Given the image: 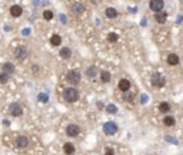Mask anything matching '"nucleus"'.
<instances>
[{
	"label": "nucleus",
	"mask_w": 183,
	"mask_h": 155,
	"mask_svg": "<svg viewBox=\"0 0 183 155\" xmlns=\"http://www.w3.org/2000/svg\"><path fill=\"white\" fill-rule=\"evenodd\" d=\"M63 98L66 102L69 103H73L79 99V90H76L75 88H67L65 89V93H63Z\"/></svg>",
	"instance_id": "1"
},
{
	"label": "nucleus",
	"mask_w": 183,
	"mask_h": 155,
	"mask_svg": "<svg viewBox=\"0 0 183 155\" xmlns=\"http://www.w3.org/2000/svg\"><path fill=\"white\" fill-rule=\"evenodd\" d=\"M66 80L70 83V85H77L80 82V73L77 70H70L67 75H66Z\"/></svg>",
	"instance_id": "2"
},
{
	"label": "nucleus",
	"mask_w": 183,
	"mask_h": 155,
	"mask_svg": "<svg viewBox=\"0 0 183 155\" xmlns=\"http://www.w3.org/2000/svg\"><path fill=\"white\" fill-rule=\"evenodd\" d=\"M164 78L162 76L160 73H153L152 75V85L155 86V88H163L164 86Z\"/></svg>",
	"instance_id": "3"
},
{
	"label": "nucleus",
	"mask_w": 183,
	"mask_h": 155,
	"mask_svg": "<svg viewBox=\"0 0 183 155\" xmlns=\"http://www.w3.org/2000/svg\"><path fill=\"white\" fill-rule=\"evenodd\" d=\"M149 7H150V10H153L155 13H159V11H162L163 7H164V1H163V0H150V1H149Z\"/></svg>",
	"instance_id": "4"
},
{
	"label": "nucleus",
	"mask_w": 183,
	"mask_h": 155,
	"mask_svg": "<svg viewBox=\"0 0 183 155\" xmlns=\"http://www.w3.org/2000/svg\"><path fill=\"white\" fill-rule=\"evenodd\" d=\"M103 132L106 133V135H115V133L117 132V125L115 122H106L103 125Z\"/></svg>",
	"instance_id": "5"
},
{
	"label": "nucleus",
	"mask_w": 183,
	"mask_h": 155,
	"mask_svg": "<svg viewBox=\"0 0 183 155\" xmlns=\"http://www.w3.org/2000/svg\"><path fill=\"white\" fill-rule=\"evenodd\" d=\"M66 133H67V136H70V138L77 136V135L80 133V128H79V125H76V123H70V125H67V128H66Z\"/></svg>",
	"instance_id": "6"
},
{
	"label": "nucleus",
	"mask_w": 183,
	"mask_h": 155,
	"mask_svg": "<svg viewBox=\"0 0 183 155\" xmlns=\"http://www.w3.org/2000/svg\"><path fill=\"white\" fill-rule=\"evenodd\" d=\"M9 111L13 116H22L23 115V108L20 103H17V102H14V103H11L10 108H9Z\"/></svg>",
	"instance_id": "7"
},
{
	"label": "nucleus",
	"mask_w": 183,
	"mask_h": 155,
	"mask_svg": "<svg viewBox=\"0 0 183 155\" xmlns=\"http://www.w3.org/2000/svg\"><path fill=\"white\" fill-rule=\"evenodd\" d=\"M26 56H27V50H26V47H17L16 50H14V57L17 59V60H24L26 59Z\"/></svg>",
	"instance_id": "8"
},
{
	"label": "nucleus",
	"mask_w": 183,
	"mask_h": 155,
	"mask_svg": "<svg viewBox=\"0 0 183 155\" xmlns=\"http://www.w3.org/2000/svg\"><path fill=\"white\" fill-rule=\"evenodd\" d=\"M14 144H16L17 148H26L29 145V138L24 136V135H20V136H17V139H16Z\"/></svg>",
	"instance_id": "9"
},
{
	"label": "nucleus",
	"mask_w": 183,
	"mask_h": 155,
	"mask_svg": "<svg viewBox=\"0 0 183 155\" xmlns=\"http://www.w3.org/2000/svg\"><path fill=\"white\" fill-rule=\"evenodd\" d=\"M155 19H156V22L157 23L163 24V23H166V20H167V13L164 10L159 11V13H155Z\"/></svg>",
	"instance_id": "10"
},
{
	"label": "nucleus",
	"mask_w": 183,
	"mask_h": 155,
	"mask_svg": "<svg viewBox=\"0 0 183 155\" xmlns=\"http://www.w3.org/2000/svg\"><path fill=\"white\" fill-rule=\"evenodd\" d=\"M85 10H86V9H85V6H83L82 3H79V1H76V3L72 4V11H73L75 14H82Z\"/></svg>",
	"instance_id": "11"
},
{
	"label": "nucleus",
	"mask_w": 183,
	"mask_h": 155,
	"mask_svg": "<svg viewBox=\"0 0 183 155\" xmlns=\"http://www.w3.org/2000/svg\"><path fill=\"white\" fill-rule=\"evenodd\" d=\"M119 89H120L123 93L130 90V82L127 79H120V80H119Z\"/></svg>",
	"instance_id": "12"
},
{
	"label": "nucleus",
	"mask_w": 183,
	"mask_h": 155,
	"mask_svg": "<svg viewBox=\"0 0 183 155\" xmlns=\"http://www.w3.org/2000/svg\"><path fill=\"white\" fill-rule=\"evenodd\" d=\"M23 13V9L22 6H17V4H14V6H11L10 7V14L13 17H20Z\"/></svg>",
	"instance_id": "13"
},
{
	"label": "nucleus",
	"mask_w": 183,
	"mask_h": 155,
	"mask_svg": "<svg viewBox=\"0 0 183 155\" xmlns=\"http://www.w3.org/2000/svg\"><path fill=\"white\" fill-rule=\"evenodd\" d=\"M63 151H65V154H67V155H73L75 154V151H76V148H75V145L73 144L66 142V144L63 145Z\"/></svg>",
	"instance_id": "14"
},
{
	"label": "nucleus",
	"mask_w": 183,
	"mask_h": 155,
	"mask_svg": "<svg viewBox=\"0 0 183 155\" xmlns=\"http://www.w3.org/2000/svg\"><path fill=\"white\" fill-rule=\"evenodd\" d=\"M3 73H6V75H11V73H14V65L10 63V62L4 63V65H3Z\"/></svg>",
	"instance_id": "15"
},
{
	"label": "nucleus",
	"mask_w": 183,
	"mask_h": 155,
	"mask_svg": "<svg viewBox=\"0 0 183 155\" xmlns=\"http://www.w3.org/2000/svg\"><path fill=\"white\" fill-rule=\"evenodd\" d=\"M167 63H169L170 66L177 65V63H179V56L176 55V53H170V55L167 56Z\"/></svg>",
	"instance_id": "16"
},
{
	"label": "nucleus",
	"mask_w": 183,
	"mask_h": 155,
	"mask_svg": "<svg viewBox=\"0 0 183 155\" xmlns=\"http://www.w3.org/2000/svg\"><path fill=\"white\" fill-rule=\"evenodd\" d=\"M59 55H60L62 59H69V57L72 56V50H70L69 47H62L60 52H59Z\"/></svg>",
	"instance_id": "17"
},
{
	"label": "nucleus",
	"mask_w": 183,
	"mask_h": 155,
	"mask_svg": "<svg viewBox=\"0 0 183 155\" xmlns=\"http://www.w3.org/2000/svg\"><path fill=\"white\" fill-rule=\"evenodd\" d=\"M50 44H52V46H59V44H62V37H60L59 34H52V37H50Z\"/></svg>",
	"instance_id": "18"
},
{
	"label": "nucleus",
	"mask_w": 183,
	"mask_h": 155,
	"mask_svg": "<svg viewBox=\"0 0 183 155\" xmlns=\"http://www.w3.org/2000/svg\"><path fill=\"white\" fill-rule=\"evenodd\" d=\"M106 17H109V19L117 17V10L113 9V7H108V9H106Z\"/></svg>",
	"instance_id": "19"
},
{
	"label": "nucleus",
	"mask_w": 183,
	"mask_h": 155,
	"mask_svg": "<svg viewBox=\"0 0 183 155\" xmlns=\"http://www.w3.org/2000/svg\"><path fill=\"white\" fill-rule=\"evenodd\" d=\"M100 79H102V82H103V83H108V82L112 80V75L109 73L108 70H103V72L100 73Z\"/></svg>",
	"instance_id": "20"
},
{
	"label": "nucleus",
	"mask_w": 183,
	"mask_h": 155,
	"mask_svg": "<svg viewBox=\"0 0 183 155\" xmlns=\"http://www.w3.org/2000/svg\"><path fill=\"white\" fill-rule=\"evenodd\" d=\"M159 111L162 113H167V112L170 111V105L167 103V102H162L160 105H159Z\"/></svg>",
	"instance_id": "21"
},
{
	"label": "nucleus",
	"mask_w": 183,
	"mask_h": 155,
	"mask_svg": "<svg viewBox=\"0 0 183 155\" xmlns=\"http://www.w3.org/2000/svg\"><path fill=\"white\" fill-rule=\"evenodd\" d=\"M97 75V67L96 66H90V67H87V70H86V76L89 78H95Z\"/></svg>",
	"instance_id": "22"
},
{
	"label": "nucleus",
	"mask_w": 183,
	"mask_h": 155,
	"mask_svg": "<svg viewBox=\"0 0 183 155\" xmlns=\"http://www.w3.org/2000/svg\"><path fill=\"white\" fill-rule=\"evenodd\" d=\"M163 125L173 126V125H174V118H173V116H164V118H163Z\"/></svg>",
	"instance_id": "23"
},
{
	"label": "nucleus",
	"mask_w": 183,
	"mask_h": 155,
	"mask_svg": "<svg viewBox=\"0 0 183 155\" xmlns=\"http://www.w3.org/2000/svg\"><path fill=\"white\" fill-rule=\"evenodd\" d=\"M125 100L126 102H133V98H135V93L133 92H130V90H127V92H125Z\"/></svg>",
	"instance_id": "24"
},
{
	"label": "nucleus",
	"mask_w": 183,
	"mask_h": 155,
	"mask_svg": "<svg viewBox=\"0 0 183 155\" xmlns=\"http://www.w3.org/2000/svg\"><path fill=\"white\" fill-rule=\"evenodd\" d=\"M43 19L44 20H52V19H53V11L52 10H44L43 11Z\"/></svg>",
	"instance_id": "25"
},
{
	"label": "nucleus",
	"mask_w": 183,
	"mask_h": 155,
	"mask_svg": "<svg viewBox=\"0 0 183 155\" xmlns=\"http://www.w3.org/2000/svg\"><path fill=\"white\" fill-rule=\"evenodd\" d=\"M106 112H108V113H117V108H116L115 105L109 103L108 106H106Z\"/></svg>",
	"instance_id": "26"
},
{
	"label": "nucleus",
	"mask_w": 183,
	"mask_h": 155,
	"mask_svg": "<svg viewBox=\"0 0 183 155\" xmlns=\"http://www.w3.org/2000/svg\"><path fill=\"white\" fill-rule=\"evenodd\" d=\"M37 99H39V102H42V103H46V102L49 100V96H47L46 93H39V95H37Z\"/></svg>",
	"instance_id": "27"
},
{
	"label": "nucleus",
	"mask_w": 183,
	"mask_h": 155,
	"mask_svg": "<svg viewBox=\"0 0 183 155\" xmlns=\"http://www.w3.org/2000/svg\"><path fill=\"white\" fill-rule=\"evenodd\" d=\"M117 39H119V36L116 33H109V36H108V40H109V42L115 43V42H117Z\"/></svg>",
	"instance_id": "28"
},
{
	"label": "nucleus",
	"mask_w": 183,
	"mask_h": 155,
	"mask_svg": "<svg viewBox=\"0 0 183 155\" xmlns=\"http://www.w3.org/2000/svg\"><path fill=\"white\" fill-rule=\"evenodd\" d=\"M7 80H9V75H6V73H0V83H7Z\"/></svg>",
	"instance_id": "29"
},
{
	"label": "nucleus",
	"mask_w": 183,
	"mask_h": 155,
	"mask_svg": "<svg viewBox=\"0 0 183 155\" xmlns=\"http://www.w3.org/2000/svg\"><path fill=\"white\" fill-rule=\"evenodd\" d=\"M59 19H60V22L63 23V24H66V23H67V17H66L65 14H60V16H59Z\"/></svg>",
	"instance_id": "30"
},
{
	"label": "nucleus",
	"mask_w": 183,
	"mask_h": 155,
	"mask_svg": "<svg viewBox=\"0 0 183 155\" xmlns=\"http://www.w3.org/2000/svg\"><path fill=\"white\" fill-rule=\"evenodd\" d=\"M105 154H106V155H113V154H115V151H113L112 148H106V151H105Z\"/></svg>",
	"instance_id": "31"
},
{
	"label": "nucleus",
	"mask_w": 183,
	"mask_h": 155,
	"mask_svg": "<svg viewBox=\"0 0 183 155\" xmlns=\"http://www.w3.org/2000/svg\"><path fill=\"white\" fill-rule=\"evenodd\" d=\"M23 34H24V36H29V34H30V29H24V30H23Z\"/></svg>",
	"instance_id": "32"
},
{
	"label": "nucleus",
	"mask_w": 183,
	"mask_h": 155,
	"mask_svg": "<svg viewBox=\"0 0 183 155\" xmlns=\"http://www.w3.org/2000/svg\"><path fill=\"white\" fill-rule=\"evenodd\" d=\"M140 100H142V103H146V100H147V96H146V95H145V96L142 95V98H140Z\"/></svg>",
	"instance_id": "33"
},
{
	"label": "nucleus",
	"mask_w": 183,
	"mask_h": 155,
	"mask_svg": "<svg viewBox=\"0 0 183 155\" xmlns=\"http://www.w3.org/2000/svg\"><path fill=\"white\" fill-rule=\"evenodd\" d=\"M3 125H6V126H9V125H10V122H9V121H3Z\"/></svg>",
	"instance_id": "34"
}]
</instances>
